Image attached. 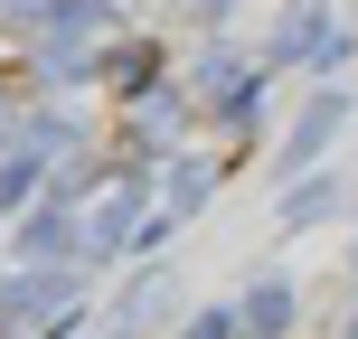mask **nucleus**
Instances as JSON below:
<instances>
[{
  "instance_id": "nucleus-1",
  "label": "nucleus",
  "mask_w": 358,
  "mask_h": 339,
  "mask_svg": "<svg viewBox=\"0 0 358 339\" xmlns=\"http://www.w3.org/2000/svg\"><path fill=\"white\" fill-rule=\"evenodd\" d=\"M283 321H292V302H283V292L264 283V292H255V302H245V330H255V339H273Z\"/></svg>"
}]
</instances>
